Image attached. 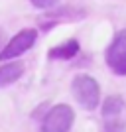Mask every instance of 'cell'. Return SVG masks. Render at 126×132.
Wrapping results in <instances>:
<instances>
[{
    "mask_svg": "<svg viewBox=\"0 0 126 132\" xmlns=\"http://www.w3.org/2000/svg\"><path fill=\"white\" fill-rule=\"evenodd\" d=\"M122 110H124V101H122V97H118V95L106 97L103 106H100V112H103L104 118H114V116L120 114Z\"/></svg>",
    "mask_w": 126,
    "mask_h": 132,
    "instance_id": "7",
    "label": "cell"
},
{
    "mask_svg": "<svg viewBox=\"0 0 126 132\" xmlns=\"http://www.w3.org/2000/svg\"><path fill=\"white\" fill-rule=\"evenodd\" d=\"M4 42H6V34H4V30L0 28V50L4 47Z\"/></svg>",
    "mask_w": 126,
    "mask_h": 132,
    "instance_id": "10",
    "label": "cell"
},
{
    "mask_svg": "<svg viewBox=\"0 0 126 132\" xmlns=\"http://www.w3.org/2000/svg\"><path fill=\"white\" fill-rule=\"evenodd\" d=\"M104 61L114 71V75H120V77L126 75V28L120 30L108 44L104 51Z\"/></svg>",
    "mask_w": 126,
    "mask_h": 132,
    "instance_id": "4",
    "label": "cell"
},
{
    "mask_svg": "<svg viewBox=\"0 0 126 132\" xmlns=\"http://www.w3.org/2000/svg\"><path fill=\"white\" fill-rule=\"evenodd\" d=\"M32 2V6H36L38 10H51L59 0H30Z\"/></svg>",
    "mask_w": 126,
    "mask_h": 132,
    "instance_id": "9",
    "label": "cell"
},
{
    "mask_svg": "<svg viewBox=\"0 0 126 132\" xmlns=\"http://www.w3.org/2000/svg\"><path fill=\"white\" fill-rule=\"evenodd\" d=\"M36 39H38V30H33V28L20 30V32H18L10 42H6V45L0 50V59L10 61V59L20 57V55L26 53L30 47H33Z\"/></svg>",
    "mask_w": 126,
    "mask_h": 132,
    "instance_id": "3",
    "label": "cell"
},
{
    "mask_svg": "<svg viewBox=\"0 0 126 132\" xmlns=\"http://www.w3.org/2000/svg\"><path fill=\"white\" fill-rule=\"evenodd\" d=\"M71 93L79 106L85 110H95L100 103V85L91 75H77L71 81Z\"/></svg>",
    "mask_w": 126,
    "mask_h": 132,
    "instance_id": "1",
    "label": "cell"
},
{
    "mask_svg": "<svg viewBox=\"0 0 126 132\" xmlns=\"http://www.w3.org/2000/svg\"><path fill=\"white\" fill-rule=\"evenodd\" d=\"M100 132H126V124L118 116H114V118H108V120L104 122V126H103Z\"/></svg>",
    "mask_w": 126,
    "mask_h": 132,
    "instance_id": "8",
    "label": "cell"
},
{
    "mask_svg": "<svg viewBox=\"0 0 126 132\" xmlns=\"http://www.w3.org/2000/svg\"><path fill=\"white\" fill-rule=\"evenodd\" d=\"M79 50H81V45H79V39L71 38L67 39V42H63V44L55 45V47H51L49 51H47V57L49 59H73L77 53H79Z\"/></svg>",
    "mask_w": 126,
    "mask_h": 132,
    "instance_id": "5",
    "label": "cell"
},
{
    "mask_svg": "<svg viewBox=\"0 0 126 132\" xmlns=\"http://www.w3.org/2000/svg\"><path fill=\"white\" fill-rule=\"evenodd\" d=\"M75 120V110L69 105H55L41 118L39 132H69Z\"/></svg>",
    "mask_w": 126,
    "mask_h": 132,
    "instance_id": "2",
    "label": "cell"
},
{
    "mask_svg": "<svg viewBox=\"0 0 126 132\" xmlns=\"http://www.w3.org/2000/svg\"><path fill=\"white\" fill-rule=\"evenodd\" d=\"M22 75H24V63L22 61H10V63L2 65L0 67V89L16 83Z\"/></svg>",
    "mask_w": 126,
    "mask_h": 132,
    "instance_id": "6",
    "label": "cell"
}]
</instances>
